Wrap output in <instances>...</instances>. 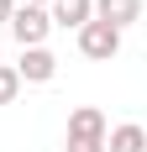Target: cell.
I'll return each mask as SVG.
<instances>
[{"label":"cell","instance_id":"cell-8","mask_svg":"<svg viewBox=\"0 0 147 152\" xmlns=\"http://www.w3.org/2000/svg\"><path fill=\"white\" fill-rule=\"evenodd\" d=\"M16 89H21L16 68H5V63H0V105H11V100H16Z\"/></svg>","mask_w":147,"mask_h":152},{"label":"cell","instance_id":"cell-3","mask_svg":"<svg viewBox=\"0 0 147 152\" xmlns=\"http://www.w3.org/2000/svg\"><path fill=\"white\" fill-rule=\"evenodd\" d=\"M79 53L95 58V63H110L121 53V31L105 26V21H84V26H79Z\"/></svg>","mask_w":147,"mask_h":152},{"label":"cell","instance_id":"cell-9","mask_svg":"<svg viewBox=\"0 0 147 152\" xmlns=\"http://www.w3.org/2000/svg\"><path fill=\"white\" fill-rule=\"evenodd\" d=\"M11 11H16V0H0V26H11Z\"/></svg>","mask_w":147,"mask_h":152},{"label":"cell","instance_id":"cell-1","mask_svg":"<svg viewBox=\"0 0 147 152\" xmlns=\"http://www.w3.org/2000/svg\"><path fill=\"white\" fill-rule=\"evenodd\" d=\"M63 152H105V115H100L95 105H79V110L68 115Z\"/></svg>","mask_w":147,"mask_h":152},{"label":"cell","instance_id":"cell-7","mask_svg":"<svg viewBox=\"0 0 147 152\" xmlns=\"http://www.w3.org/2000/svg\"><path fill=\"white\" fill-rule=\"evenodd\" d=\"M105 147L110 152H147V131L137 121H126V126H116V131H105Z\"/></svg>","mask_w":147,"mask_h":152},{"label":"cell","instance_id":"cell-5","mask_svg":"<svg viewBox=\"0 0 147 152\" xmlns=\"http://www.w3.org/2000/svg\"><path fill=\"white\" fill-rule=\"evenodd\" d=\"M95 21L126 31L132 21H142V0H95Z\"/></svg>","mask_w":147,"mask_h":152},{"label":"cell","instance_id":"cell-10","mask_svg":"<svg viewBox=\"0 0 147 152\" xmlns=\"http://www.w3.org/2000/svg\"><path fill=\"white\" fill-rule=\"evenodd\" d=\"M26 5H42V11H47V5H53V0H26Z\"/></svg>","mask_w":147,"mask_h":152},{"label":"cell","instance_id":"cell-2","mask_svg":"<svg viewBox=\"0 0 147 152\" xmlns=\"http://www.w3.org/2000/svg\"><path fill=\"white\" fill-rule=\"evenodd\" d=\"M47 31H53V16H47L42 5H21V11H11V37H16L21 53H26V47H42Z\"/></svg>","mask_w":147,"mask_h":152},{"label":"cell","instance_id":"cell-4","mask_svg":"<svg viewBox=\"0 0 147 152\" xmlns=\"http://www.w3.org/2000/svg\"><path fill=\"white\" fill-rule=\"evenodd\" d=\"M53 74H58V58H53L47 47H26L21 63H16V79H21V84H47Z\"/></svg>","mask_w":147,"mask_h":152},{"label":"cell","instance_id":"cell-6","mask_svg":"<svg viewBox=\"0 0 147 152\" xmlns=\"http://www.w3.org/2000/svg\"><path fill=\"white\" fill-rule=\"evenodd\" d=\"M53 26H84V21H95V0H53Z\"/></svg>","mask_w":147,"mask_h":152}]
</instances>
